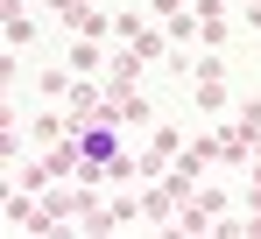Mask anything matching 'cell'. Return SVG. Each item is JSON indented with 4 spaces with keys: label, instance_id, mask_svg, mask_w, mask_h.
<instances>
[{
    "label": "cell",
    "instance_id": "obj_1",
    "mask_svg": "<svg viewBox=\"0 0 261 239\" xmlns=\"http://www.w3.org/2000/svg\"><path fill=\"white\" fill-rule=\"evenodd\" d=\"M78 169H85V183H113V176H127L120 120H92V127H78Z\"/></svg>",
    "mask_w": 261,
    "mask_h": 239
}]
</instances>
